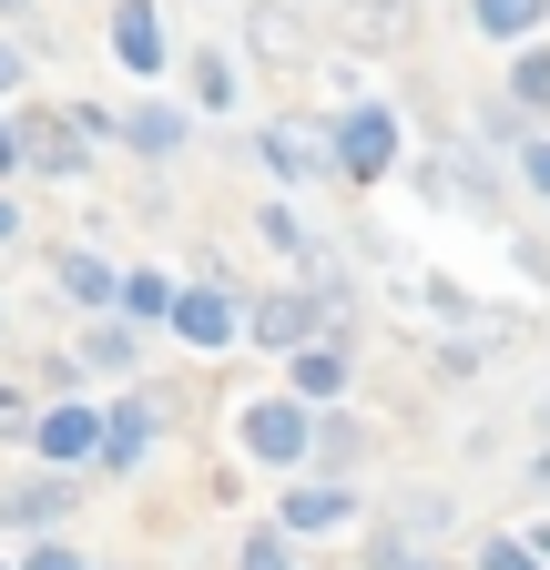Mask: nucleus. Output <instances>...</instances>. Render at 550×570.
Returning <instances> with one entry per match:
<instances>
[{"label":"nucleus","instance_id":"1","mask_svg":"<svg viewBox=\"0 0 550 570\" xmlns=\"http://www.w3.org/2000/svg\"><path fill=\"white\" fill-rule=\"evenodd\" d=\"M235 439H245V459H265V469H306V407H296V397H255V407L235 417Z\"/></svg>","mask_w":550,"mask_h":570},{"label":"nucleus","instance_id":"2","mask_svg":"<svg viewBox=\"0 0 550 570\" xmlns=\"http://www.w3.org/2000/svg\"><path fill=\"white\" fill-rule=\"evenodd\" d=\"M326 164H336V174H357V184H377V174L397 164V112L357 102L347 122H336V142H326Z\"/></svg>","mask_w":550,"mask_h":570},{"label":"nucleus","instance_id":"3","mask_svg":"<svg viewBox=\"0 0 550 570\" xmlns=\"http://www.w3.org/2000/svg\"><path fill=\"white\" fill-rule=\"evenodd\" d=\"M265 346H316V326H326V296L316 285H286V296H255V316H245Z\"/></svg>","mask_w":550,"mask_h":570},{"label":"nucleus","instance_id":"4","mask_svg":"<svg viewBox=\"0 0 550 570\" xmlns=\"http://www.w3.org/2000/svg\"><path fill=\"white\" fill-rule=\"evenodd\" d=\"M174 336H184V346H235L245 316H235L225 285H184V296H174Z\"/></svg>","mask_w":550,"mask_h":570},{"label":"nucleus","instance_id":"5","mask_svg":"<svg viewBox=\"0 0 550 570\" xmlns=\"http://www.w3.org/2000/svg\"><path fill=\"white\" fill-rule=\"evenodd\" d=\"M255 154L286 174V184H326V142H316L306 122H265V132H255Z\"/></svg>","mask_w":550,"mask_h":570},{"label":"nucleus","instance_id":"6","mask_svg":"<svg viewBox=\"0 0 550 570\" xmlns=\"http://www.w3.org/2000/svg\"><path fill=\"white\" fill-rule=\"evenodd\" d=\"M31 439H41V459H102V417L92 407H41Z\"/></svg>","mask_w":550,"mask_h":570},{"label":"nucleus","instance_id":"7","mask_svg":"<svg viewBox=\"0 0 550 570\" xmlns=\"http://www.w3.org/2000/svg\"><path fill=\"white\" fill-rule=\"evenodd\" d=\"M286 387H296V407H336L347 397V346H296Z\"/></svg>","mask_w":550,"mask_h":570},{"label":"nucleus","instance_id":"8","mask_svg":"<svg viewBox=\"0 0 550 570\" xmlns=\"http://www.w3.org/2000/svg\"><path fill=\"white\" fill-rule=\"evenodd\" d=\"M306 459H326V469H357V459H367V417H347V407H316V417H306Z\"/></svg>","mask_w":550,"mask_h":570},{"label":"nucleus","instance_id":"9","mask_svg":"<svg viewBox=\"0 0 550 570\" xmlns=\"http://www.w3.org/2000/svg\"><path fill=\"white\" fill-rule=\"evenodd\" d=\"M112 51H122V71H164V21H154V0H122V11H112Z\"/></svg>","mask_w":550,"mask_h":570},{"label":"nucleus","instance_id":"10","mask_svg":"<svg viewBox=\"0 0 550 570\" xmlns=\"http://www.w3.org/2000/svg\"><path fill=\"white\" fill-rule=\"evenodd\" d=\"M245 41H255L265 61H306V51H316L306 21H296V11H275V0H265V11H245Z\"/></svg>","mask_w":550,"mask_h":570},{"label":"nucleus","instance_id":"11","mask_svg":"<svg viewBox=\"0 0 550 570\" xmlns=\"http://www.w3.org/2000/svg\"><path fill=\"white\" fill-rule=\"evenodd\" d=\"M144 449H154V407L132 397V407L102 417V459H112V469H144Z\"/></svg>","mask_w":550,"mask_h":570},{"label":"nucleus","instance_id":"12","mask_svg":"<svg viewBox=\"0 0 550 570\" xmlns=\"http://www.w3.org/2000/svg\"><path fill=\"white\" fill-rule=\"evenodd\" d=\"M357 510V499L347 489H336V479H306L296 499H286V530H336V520H347Z\"/></svg>","mask_w":550,"mask_h":570},{"label":"nucleus","instance_id":"13","mask_svg":"<svg viewBox=\"0 0 550 570\" xmlns=\"http://www.w3.org/2000/svg\"><path fill=\"white\" fill-rule=\"evenodd\" d=\"M510 112H520V122L550 112V41H530V51L510 61Z\"/></svg>","mask_w":550,"mask_h":570},{"label":"nucleus","instance_id":"14","mask_svg":"<svg viewBox=\"0 0 550 570\" xmlns=\"http://www.w3.org/2000/svg\"><path fill=\"white\" fill-rule=\"evenodd\" d=\"M122 142H132V154H174V142H184V112H174V102L122 112Z\"/></svg>","mask_w":550,"mask_h":570},{"label":"nucleus","instance_id":"15","mask_svg":"<svg viewBox=\"0 0 550 570\" xmlns=\"http://www.w3.org/2000/svg\"><path fill=\"white\" fill-rule=\"evenodd\" d=\"M540 11H550V0H469V21H479V31H500V41L540 31Z\"/></svg>","mask_w":550,"mask_h":570},{"label":"nucleus","instance_id":"16","mask_svg":"<svg viewBox=\"0 0 550 570\" xmlns=\"http://www.w3.org/2000/svg\"><path fill=\"white\" fill-rule=\"evenodd\" d=\"M61 285H72L82 306H112V285H122V275H112L102 255H82V245H72V255H61Z\"/></svg>","mask_w":550,"mask_h":570},{"label":"nucleus","instance_id":"17","mask_svg":"<svg viewBox=\"0 0 550 570\" xmlns=\"http://www.w3.org/2000/svg\"><path fill=\"white\" fill-rule=\"evenodd\" d=\"M61 510H72V489H61V479H31V489L0 499V520H61Z\"/></svg>","mask_w":550,"mask_h":570},{"label":"nucleus","instance_id":"18","mask_svg":"<svg viewBox=\"0 0 550 570\" xmlns=\"http://www.w3.org/2000/svg\"><path fill=\"white\" fill-rule=\"evenodd\" d=\"M112 306H122V316H174V285H164V275H122Z\"/></svg>","mask_w":550,"mask_h":570},{"label":"nucleus","instance_id":"19","mask_svg":"<svg viewBox=\"0 0 550 570\" xmlns=\"http://www.w3.org/2000/svg\"><path fill=\"white\" fill-rule=\"evenodd\" d=\"M255 235H265L275 255H316V235L296 225V214H286V204H265V214H255Z\"/></svg>","mask_w":550,"mask_h":570},{"label":"nucleus","instance_id":"20","mask_svg":"<svg viewBox=\"0 0 550 570\" xmlns=\"http://www.w3.org/2000/svg\"><path fill=\"white\" fill-rule=\"evenodd\" d=\"M245 570H296V550H286V530H255V540H245Z\"/></svg>","mask_w":550,"mask_h":570},{"label":"nucleus","instance_id":"21","mask_svg":"<svg viewBox=\"0 0 550 570\" xmlns=\"http://www.w3.org/2000/svg\"><path fill=\"white\" fill-rule=\"evenodd\" d=\"M194 102H235V71H225L215 51H204V61H194Z\"/></svg>","mask_w":550,"mask_h":570},{"label":"nucleus","instance_id":"22","mask_svg":"<svg viewBox=\"0 0 550 570\" xmlns=\"http://www.w3.org/2000/svg\"><path fill=\"white\" fill-rule=\"evenodd\" d=\"M479 142H530V122H520L510 102H490V112H479Z\"/></svg>","mask_w":550,"mask_h":570},{"label":"nucleus","instance_id":"23","mask_svg":"<svg viewBox=\"0 0 550 570\" xmlns=\"http://www.w3.org/2000/svg\"><path fill=\"white\" fill-rule=\"evenodd\" d=\"M82 356H92V367H122L132 336H122V326H92V336H82Z\"/></svg>","mask_w":550,"mask_h":570},{"label":"nucleus","instance_id":"24","mask_svg":"<svg viewBox=\"0 0 550 570\" xmlns=\"http://www.w3.org/2000/svg\"><path fill=\"white\" fill-rule=\"evenodd\" d=\"M479 570H540V560H530L520 540H490V550H479Z\"/></svg>","mask_w":550,"mask_h":570},{"label":"nucleus","instance_id":"25","mask_svg":"<svg viewBox=\"0 0 550 570\" xmlns=\"http://www.w3.org/2000/svg\"><path fill=\"white\" fill-rule=\"evenodd\" d=\"M520 174H530V194H550V142H520Z\"/></svg>","mask_w":550,"mask_h":570},{"label":"nucleus","instance_id":"26","mask_svg":"<svg viewBox=\"0 0 550 570\" xmlns=\"http://www.w3.org/2000/svg\"><path fill=\"white\" fill-rule=\"evenodd\" d=\"M0 174H21V122H0Z\"/></svg>","mask_w":550,"mask_h":570},{"label":"nucleus","instance_id":"27","mask_svg":"<svg viewBox=\"0 0 550 570\" xmlns=\"http://www.w3.org/2000/svg\"><path fill=\"white\" fill-rule=\"evenodd\" d=\"M31 570H82V550H31Z\"/></svg>","mask_w":550,"mask_h":570},{"label":"nucleus","instance_id":"28","mask_svg":"<svg viewBox=\"0 0 550 570\" xmlns=\"http://www.w3.org/2000/svg\"><path fill=\"white\" fill-rule=\"evenodd\" d=\"M0 428H31V407H21V397H11V387H0Z\"/></svg>","mask_w":550,"mask_h":570},{"label":"nucleus","instance_id":"29","mask_svg":"<svg viewBox=\"0 0 550 570\" xmlns=\"http://www.w3.org/2000/svg\"><path fill=\"white\" fill-rule=\"evenodd\" d=\"M11 82H21V51H11V41H0V92H11Z\"/></svg>","mask_w":550,"mask_h":570},{"label":"nucleus","instance_id":"30","mask_svg":"<svg viewBox=\"0 0 550 570\" xmlns=\"http://www.w3.org/2000/svg\"><path fill=\"white\" fill-rule=\"evenodd\" d=\"M11 235H21V214H11V194H0V245H11Z\"/></svg>","mask_w":550,"mask_h":570},{"label":"nucleus","instance_id":"31","mask_svg":"<svg viewBox=\"0 0 550 570\" xmlns=\"http://www.w3.org/2000/svg\"><path fill=\"white\" fill-rule=\"evenodd\" d=\"M530 560H550V530H540V540H530Z\"/></svg>","mask_w":550,"mask_h":570},{"label":"nucleus","instance_id":"32","mask_svg":"<svg viewBox=\"0 0 550 570\" xmlns=\"http://www.w3.org/2000/svg\"><path fill=\"white\" fill-rule=\"evenodd\" d=\"M0 11H31V0H0Z\"/></svg>","mask_w":550,"mask_h":570},{"label":"nucleus","instance_id":"33","mask_svg":"<svg viewBox=\"0 0 550 570\" xmlns=\"http://www.w3.org/2000/svg\"><path fill=\"white\" fill-rule=\"evenodd\" d=\"M0 570H11V560H0Z\"/></svg>","mask_w":550,"mask_h":570}]
</instances>
